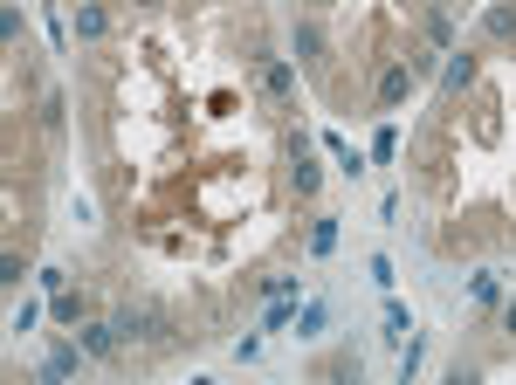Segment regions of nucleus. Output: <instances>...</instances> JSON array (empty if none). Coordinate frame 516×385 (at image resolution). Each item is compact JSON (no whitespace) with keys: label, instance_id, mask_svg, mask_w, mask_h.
<instances>
[{"label":"nucleus","instance_id":"423d86ee","mask_svg":"<svg viewBox=\"0 0 516 385\" xmlns=\"http://www.w3.org/2000/svg\"><path fill=\"white\" fill-rule=\"evenodd\" d=\"M386 344H413V317L399 303H386Z\"/></svg>","mask_w":516,"mask_h":385},{"label":"nucleus","instance_id":"20e7f679","mask_svg":"<svg viewBox=\"0 0 516 385\" xmlns=\"http://www.w3.org/2000/svg\"><path fill=\"white\" fill-rule=\"evenodd\" d=\"M117 344H125V337H117V324H90V331H83V351H90V358H110Z\"/></svg>","mask_w":516,"mask_h":385},{"label":"nucleus","instance_id":"1a4fd4ad","mask_svg":"<svg viewBox=\"0 0 516 385\" xmlns=\"http://www.w3.org/2000/svg\"><path fill=\"white\" fill-rule=\"evenodd\" d=\"M468 83H475V55H455L447 62V90H468Z\"/></svg>","mask_w":516,"mask_h":385},{"label":"nucleus","instance_id":"f03ea898","mask_svg":"<svg viewBox=\"0 0 516 385\" xmlns=\"http://www.w3.org/2000/svg\"><path fill=\"white\" fill-rule=\"evenodd\" d=\"M83 344H62V351H49V365H42V379H69V372H83Z\"/></svg>","mask_w":516,"mask_h":385},{"label":"nucleus","instance_id":"ddd939ff","mask_svg":"<svg viewBox=\"0 0 516 385\" xmlns=\"http://www.w3.org/2000/svg\"><path fill=\"white\" fill-rule=\"evenodd\" d=\"M296 324H303V337H317V331H324V303H303V309H296Z\"/></svg>","mask_w":516,"mask_h":385},{"label":"nucleus","instance_id":"39448f33","mask_svg":"<svg viewBox=\"0 0 516 385\" xmlns=\"http://www.w3.org/2000/svg\"><path fill=\"white\" fill-rule=\"evenodd\" d=\"M262 90H269V97H289V90H296V69H289V62H269V69H262Z\"/></svg>","mask_w":516,"mask_h":385},{"label":"nucleus","instance_id":"dca6fc26","mask_svg":"<svg viewBox=\"0 0 516 385\" xmlns=\"http://www.w3.org/2000/svg\"><path fill=\"white\" fill-rule=\"evenodd\" d=\"M90 7H103V0H90Z\"/></svg>","mask_w":516,"mask_h":385},{"label":"nucleus","instance_id":"f8f14e48","mask_svg":"<svg viewBox=\"0 0 516 385\" xmlns=\"http://www.w3.org/2000/svg\"><path fill=\"white\" fill-rule=\"evenodd\" d=\"M317 49H324V35H317V28H296V55H303V62H317Z\"/></svg>","mask_w":516,"mask_h":385},{"label":"nucleus","instance_id":"0eeeda50","mask_svg":"<svg viewBox=\"0 0 516 385\" xmlns=\"http://www.w3.org/2000/svg\"><path fill=\"white\" fill-rule=\"evenodd\" d=\"M77 35H83V42H97V35H103V7L77 0Z\"/></svg>","mask_w":516,"mask_h":385},{"label":"nucleus","instance_id":"9d476101","mask_svg":"<svg viewBox=\"0 0 516 385\" xmlns=\"http://www.w3.org/2000/svg\"><path fill=\"white\" fill-rule=\"evenodd\" d=\"M55 317H62V324H77V317H83V296H69V289H55Z\"/></svg>","mask_w":516,"mask_h":385},{"label":"nucleus","instance_id":"6e6552de","mask_svg":"<svg viewBox=\"0 0 516 385\" xmlns=\"http://www.w3.org/2000/svg\"><path fill=\"white\" fill-rule=\"evenodd\" d=\"M337 248V221H317V228H310V255H331Z\"/></svg>","mask_w":516,"mask_h":385},{"label":"nucleus","instance_id":"4468645a","mask_svg":"<svg viewBox=\"0 0 516 385\" xmlns=\"http://www.w3.org/2000/svg\"><path fill=\"white\" fill-rule=\"evenodd\" d=\"M489 35H516V7H489Z\"/></svg>","mask_w":516,"mask_h":385},{"label":"nucleus","instance_id":"f257e3e1","mask_svg":"<svg viewBox=\"0 0 516 385\" xmlns=\"http://www.w3.org/2000/svg\"><path fill=\"white\" fill-rule=\"evenodd\" d=\"M289 180H296V193H317V180H324V172H317V158H310V138L303 131H296V138H289Z\"/></svg>","mask_w":516,"mask_h":385},{"label":"nucleus","instance_id":"7ed1b4c3","mask_svg":"<svg viewBox=\"0 0 516 385\" xmlns=\"http://www.w3.org/2000/svg\"><path fill=\"white\" fill-rule=\"evenodd\" d=\"M407 90H413V69H407V62H392L386 76H379V103H386V110H392V103L407 97Z\"/></svg>","mask_w":516,"mask_h":385},{"label":"nucleus","instance_id":"9b49d317","mask_svg":"<svg viewBox=\"0 0 516 385\" xmlns=\"http://www.w3.org/2000/svg\"><path fill=\"white\" fill-rule=\"evenodd\" d=\"M331 152H337V165H344V172H351V180H359V172H365V158L351 152V145H344V138H331Z\"/></svg>","mask_w":516,"mask_h":385},{"label":"nucleus","instance_id":"2eb2a0df","mask_svg":"<svg viewBox=\"0 0 516 385\" xmlns=\"http://www.w3.org/2000/svg\"><path fill=\"white\" fill-rule=\"evenodd\" d=\"M503 324H510V331H516V303H510V309H503Z\"/></svg>","mask_w":516,"mask_h":385}]
</instances>
